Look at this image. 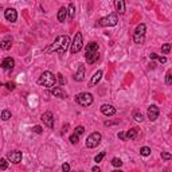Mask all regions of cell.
I'll return each instance as SVG.
<instances>
[{
  "instance_id": "1f68e13d",
  "label": "cell",
  "mask_w": 172,
  "mask_h": 172,
  "mask_svg": "<svg viewBox=\"0 0 172 172\" xmlns=\"http://www.w3.org/2000/svg\"><path fill=\"white\" fill-rule=\"evenodd\" d=\"M105 155H106L105 152H101V153H98L97 156L94 157V161H96V163H100V161H101L102 159H104V157H105Z\"/></svg>"
},
{
  "instance_id": "44dd1931",
  "label": "cell",
  "mask_w": 172,
  "mask_h": 172,
  "mask_svg": "<svg viewBox=\"0 0 172 172\" xmlns=\"http://www.w3.org/2000/svg\"><path fill=\"white\" fill-rule=\"evenodd\" d=\"M136 136H137V128L129 129L125 133V140H133V139H136Z\"/></svg>"
},
{
  "instance_id": "277c9868",
  "label": "cell",
  "mask_w": 172,
  "mask_h": 172,
  "mask_svg": "<svg viewBox=\"0 0 172 172\" xmlns=\"http://www.w3.org/2000/svg\"><path fill=\"white\" fill-rule=\"evenodd\" d=\"M75 102L81 106H89L93 104V96L90 93H79L75 96Z\"/></svg>"
},
{
  "instance_id": "9a60e30c",
  "label": "cell",
  "mask_w": 172,
  "mask_h": 172,
  "mask_svg": "<svg viewBox=\"0 0 172 172\" xmlns=\"http://www.w3.org/2000/svg\"><path fill=\"white\" fill-rule=\"evenodd\" d=\"M50 93L54 96V97H58V98H66V93L63 91L61 87H50Z\"/></svg>"
},
{
  "instance_id": "f546056e",
  "label": "cell",
  "mask_w": 172,
  "mask_h": 172,
  "mask_svg": "<svg viewBox=\"0 0 172 172\" xmlns=\"http://www.w3.org/2000/svg\"><path fill=\"white\" fill-rule=\"evenodd\" d=\"M7 167H8L7 159H0V169H7Z\"/></svg>"
},
{
  "instance_id": "e575fe53",
  "label": "cell",
  "mask_w": 172,
  "mask_h": 172,
  "mask_svg": "<svg viewBox=\"0 0 172 172\" xmlns=\"http://www.w3.org/2000/svg\"><path fill=\"white\" fill-rule=\"evenodd\" d=\"M83 132H85V128H83V126H77V128H75V132H74V133H77L78 136H81Z\"/></svg>"
},
{
  "instance_id": "9c48e42d",
  "label": "cell",
  "mask_w": 172,
  "mask_h": 172,
  "mask_svg": "<svg viewBox=\"0 0 172 172\" xmlns=\"http://www.w3.org/2000/svg\"><path fill=\"white\" fill-rule=\"evenodd\" d=\"M42 121L46 124L48 128H54V116H53V113L51 112H46V113L42 114Z\"/></svg>"
},
{
  "instance_id": "cb8c5ba5",
  "label": "cell",
  "mask_w": 172,
  "mask_h": 172,
  "mask_svg": "<svg viewBox=\"0 0 172 172\" xmlns=\"http://www.w3.org/2000/svg\"><path fill=\"white\" fill-rule=\"evenodd\" d=\"M149 57H151V59H157V61H159L160 63H165V62H167V58H165V57H161V55L151 54Z\"/></svg>"
},
{
  "instance_id": "3957f363",
  "label": "cell",
  "mask_w": 172,
  "mask_h": 172,
  "mask_svg": "<svg viewBox=\"0 0 172 172\" xmlns=\"http://www.w3.org/2000/svg\"><path fill=\"white\" fill-rule=\"evenodd\" d=\"M117 23H118L117 14H110V15L105 16V18H101L100 22H98V24L101 27H114Z\"/></svg>"
},
{
  "instance_id": "e0dca14e",
  "label": "cell",
  "mask_w": 172,
  "mask_h": 172,
  "mask_svg": "<svg viewBox=\"0 0 172 172\" xmlns=\"http://www.w3.org/2000/svg\"><path fill=\"white\" fill-rule=\"evenodd\" d=\"M98 57H100V54H98V51H96V53H90V54H86V55H85L86 62L89 63V65H91V63L96 62V61L98 59Z\"/></svg>"
},
{
  "instance_id": "f35d334b",
  "label": "cell",
  "mask_w": 172,
  "mask_h": 172,
  "mask_svg": "<svg viewBox=\"0 0 172 172\" xmlns=\"http://www.w3.org/2000/svg\"><path fill=\"white\" fill-rule=\"evenodd\" d=\"M62 169L65 172H67V171H70V165L67 164V163H65V164H62Z\"/></svg>"
},
{
  "instance_id": "7c38bea8",
  "label": "cell",
  "mask_w": 172,
  "mask_h": 172,
  "mask_svg": "<svg viewBox=\"0 0 172 172\" xmlns=\"http://www.w3.org/2000/svg\"><path fill=\"white\" fill-rule=\"evenodd\" d=\"M101 112L104 116H106V117H109V116H113L114 113H116V109H114L112 105H108V104H104V105L101 106Z\"/></svg>"
},
{
  "instance_id": "ffe728a7",
  "label": "cell",
  "mask_w": 172,
  "mask_h": 172,
  "mask_svg": "<svg viewBox=\"0 0 172 172\" xmlns=\"http://www.w3.org/2000/svg\"><path fill=\"white\" fill-rule=\"evenodd\" d=\"M12 46V40L11 38H5V39H3L1 42H0V47L3 48V50H10Z\"/></svg>"
},
{
  "instance_id": "2e32d148",
  "label": "cell",
  "mask_w": 172,
  "mask_h": 172,
  "mask_svg": "<svg viewBox=\"0 0 172 172\" xmlns=\"http://www.w3.org/2000/svg\"><path fill=\"white\" fill-rule=\"evenodd\" d=\"M114 7L118 14H124L125 12V0H114Z\"/></svg>"
},
{
  "instance_id": "8fae6325",
  "label": "cell",
  "mask_w": 172,
  "mask_h": 172,
  "mask_svg": "<svg viewBox=\"0 0 172 172\" xmlns=\"http://www.w3.org/2000/svg\"><path fill=\"white\" fill-rule=\"evenodd\" d=\"M4 16H5V19H7L8 22L14 23V22H16V19H18V12H16L14 8H8V10H5V12H4Z\"/></svg>"
},
{
  "instance_id": "ba28073f",
  "label": "cell",
  "mask_w": 172,
  "mask_h": 172,
  "mask_svg": "<svg viewBox=\"0 0 172 172\" xmlns=\"http://www.w3.org/2000/svg\"><path fill=\"white\" fill-rule=\"evenodd\" d=\"M7 159L11 163H14V164H18V163L22 161V152H19V151H11L7 155Z\"/></svg>"
},
{
  "instance_id": "83f0119b",
  "label": "cell",
  "mask_w": 172,
  "mask_h": 172,
  "mask_svg": "<svg viewBox=\"0 0 172 172\" xmlns=\"http://www.w3.org/2000/svg\"><path fill=\"white\" fill-rule=\"evenodd\" d=\"M79 141V136L77 134V133H74V134H71L70 136V143L71 144H77Z\"/></svg>"
},
{
  "instance_id": "ab89813d",
  "label": "cell",
  "mask_w": 172,
  "mask_h": 172,
  "mask_svg": "<svg viewBox=\"0 0 172 172\" xmlns=\"http://www.w3.org/2000/svg\"><path fill=\"white\" fill-rule=\"evenodd\" d=\"M58 78H59V83H61V85H63V83L66 82V79L62 77V74H58Z\"/></svg>"
},
{
  "instance_id": "f1b7e54d",
  "label": "cell",
  "mask_w": 172,
  "mask_h": 172,
  "mask_svg": "<svg viewBox=\"0 0 172 172\" xmlns=\"http://www.w3.org/2000/svg\"><path fill=\"white\" fill-rule=\"evenodd\" d=\"M172 71L168 70L167 71V75H165V82H167V85H171L172 83Z\"/></svg>"
},
{
  "instance_id": "8d00e7d4",
  "label": "cell",
  "mask_w": 172,
  "mask_h": 172,
  "mask_svg": "<svg viewBox=\"0 0 172 172\" xmlns=\"http://www.w3.org/2000/svg\"><path fill=\"white\" fill-rule=\"evenodd\" d=\"M32 130L35 133H42L43 132V129H42V126H39V125H35L34 128H32Z\"/></svg>"
},
{
  "instance_id": "ac0fdd59",
  "label": "cell",
  "mask_w": 172,
  "mask_h": 172,
  "mask_svg": "<svg viewBox=\"0 0 172 172\" xmlns=\"http://www.w3.org/2000/svg\"><path fill=\"white\" fill-rule=\"evenodd\" d=\"M101 78H102V71L101 70L96 71V73L93 74V77H91V79H90V85L93 86V85H96V83H98Z\"/></svg>"
},
{
  "instance_id": "d6a6232c",
  "label": "cell",
  "mask_w": 172,
  "mask_h": 172,
  "mask_svg": "<svg viewBox=\"0 0 172 172\" xmlns=\"http://www.w3.org/2000/svg\"><path fill=\"white\" fill-rule=\"evenodd\" d=\"M161 159H164L165 161H169L172 159V156H171V153H168V152H161Z\"/></svg>"
},
{
  "instance_id": "60d3db41",
  "label": "cell",
  "mask_w": 172,
  "mask_h": 172,
  "mask_svg": "<svg viewBox=\"0 0 172 172\" xmlns=\"http://www.w3.org/2000/svg\"><path fill=\"white\" fill-rule=\"evenodd\" d=\"M93 172H100V168L98 167H93Z\"/></svg>"
},
{
  "instance_id": "d4e9b609",
  "label": "cell",
  "mask_w": 172,
  "mask_h": 172,
  "mask_svg": "<svg viewBox=\"0 0 172 172\" xmlns=\"http://www.w3.org/2000/svg\"><path fill=\"white\" fill-rule=\"evenodd\" d=\"M10 118H11V112L10 110H3L1 112V120L3 121H8Z\"/></svg>"
},
{
  "instance_id": "6da1fadb",
  "label": "cell",
  "mask_w": 172,
  "mask_h": 172,
  "mask_svg": "<svg viewBox=\"0 0 172 172\" xmlns=\"http://www.w3.org/2000/svg\"><path fill=\"white\" fill-rule=\"evenodd\" d=\"M70 44V38L67 35H59L55 42L51 44L48 48H46V51H54V53H59V54H63L66 53L67 47Z\"/></svg>"
},
{
  "instance_id": "4fadbf2b",
  "label": "cell",
  "mask_w": 172,
  "mask_h": 172,
  "mask_svg": "<svg viewBox=\"0 0 172 172\" xmlns=\"http://www.w3.org/2000/svg\"><path fill=\"white\" fill-rule=\"evenodd\" d=\"M14 66H15V61H14V58H11V57H7V58L3 61V63H1V67H3L4 70H12Z\"/></svg>"
},
{
  "instance_id": "5b68a950",
  "label": "cell",
  "mask_w": 172,
  "mask_h": 172,
  "mask_svg": "<svg viewBox=\"0 0 172 172\" xmlns=\"http://www.w3.org/2000/svg\"><path fill=\"white\" fill-rule=\"evenodd\" d=\"M102 140V136L100 132H93L87 139H86V147L87 148H96L97 145H100Z\"/></svg>"
},
{
  "instance_id": "603a6c76",
  "label": "cell",
  "mask_w": 172,
  "mask_h": 172,
  "mask_svg": "<svg viewBox=\"0 0 172 172\" xmlns=\"http://www.w3.org/2000/svg\"><path fill=\"white\" fill-rule=\"evenodd\" d=\"M67 12H69V18H70V20L74 19V16H75V7H74V4H69Z\"/></svg>"
},
{
  "instance_id": "5bb4252c",
  "label": "cell",
  "mask_w": 172,
  "mask_h": 172,
  "mask_svg": "<svg viewBox=\"0 0 172 172\" xmlns=\"http://www.w3.org/2000/svg\"><path fill=\"white\" fill-rule=\"evenodd\" d=\"M74 79L77 82H81V81L85 79V66H83V65H79L78 71L74 74Z\"/></svg>"
},
{
  "instance_id": "74e56055",
  "label": "cell",
  "mask_w": 172,
  "mask_h": 172,
  "mask_svg": "<svg viewBox=\"0 0 172 172\" xmlns=\"http://www.w3.org/2000/svg\"><path fill=\"white\" fill-rule=\"evenodd\" d=\"M118 139H120V140H124L125 141V132H118Z\"/></svg>"
},
{
  "instance_id": "4316f807",
  "label": "cell",
  "mask_w": 172,
  "mask_h": 172,
  "mask_svg": "<svg viewBox=\"0 0 172 172\" xmlns=\"http://www.w3.org/2000/svg\"><path fill=\"white\" fill-rule=\"evenodd\" d=\"M169 50H171V44H169V43H165V44L161 46V53H163V54H168Z\"/></svg>"
},
{
  "instance_id": "52a82bcc",
  "label": "cell",
  "mask_w": 172,
  "mask_h": 172,
  "mask_svg": "<svg viewBox=\"0 0 172 172\" xmlns=\"http://www.w3.org/2000/svg\"><path fill=\"white\" fill-rule=\"evenodd\" d=\"M83 46V40H82V34L81 32H77L74 36V39H73V43H71V53L73 54H77Z\"/></svg>"
},
{
  "instance_id": "8992f818",
  "label": "cell",
  "mask_w": 172,
  "mask_h": 172,
  "mask_svg": "<svg viewBox=\"0 0 172 172\" xmlns=\"http://www.w3.org/2000/svg\"><path fill=\"white\" fill-rule=\"evenodd\" d=\"M144 36H145V24H139L134 30V34H133V40L134 43L137 44H141V43L144 42Z\"/></svg>"
},
{
  "instance_id": "836d02e7",
  "label": "cell",
  "mask_w": 172,
  "mask_h": 172,
  "mask_svg": "<svg viewBox=\"0 0 172 172\" xmlns=\"http://www.w3.org/2000/svg\"><path fill=\"white\" fill-rule=\"evenodd\" d=\"M112 164H113L114 167H121V165H122V161L120 160V159H117V157H114L113 160H112Z\"/></svg>"
},
{
  "instance_id": "30bf717a",
  "label": "cell",
  "mask_w": 172,
  "mask_h": 172,
  "mask_svg": "<svg viewBox=\"0 0 172 172\" xmlns=\"http://www.w3.org/2000/svg\"><path fill=\"white\" fill-rule=\"evenodd\" d=\"M159 113H160V110L156 105H151L148 108V118L151 121H156L157 117H159Z\"/></svg>"
},
{
  "instance_id": "484cf974",
  "label": "cell",
  "mask_w": 172,
  "mask_h": 172,
  "mask_svg": "<svg viewBox=\"0 0 172 172\" xmlns=\"http://www.w3.org/2000/svg\"><path fill=\"white\" fill-rule=\"evenodd\" d=\"M140 155H143V156H149V155H151V148H149V147H143V148H140Z\"/></svg>"
},
{
  "instance_id": "d590c367",
  "label": "cell",
  "mask_w": 172,
  "mask_h": 172,
  "mask_svg": "<svg viewBox=\"0 0 172 172\" xmlns=\"http://www.w3.org/2000/svg\"><path fill=\"white\" fill-rule=\"evenodd\" d=\"M5 86H7L8 90H14L15 89V82H7L5 83Z\"/></svg>"
},
{
  "instance_id": "4dcf8cb0",
  "label": "cell",
  "mask_w": 172,
  "mask_h": 172,
  "mask_svg": "<svg viewBox=\"0 0 172 172\" xmlns=\"http://www.w3.org/2000/svg\"><path fill=\"white\" fill-rule=\"evenodd\" d=\"M133 117H134V120H136V121H143V120H144V117H143V114L141 113H139V112H134V113H133Z\"/></svg>"
},
{
  "instance_id": "7a4b0ae2",
  "label": "cell",
  "mask_w": 172,
  "mask_h": 172,
  "mask_svg": "<svg viewBox=\"0 0 172 172\" xmlns=\"http://www.w3.org/2000/svg\"><path fill=\"white\" fill-rule=\"evenodd\" d=\"M55 82H57V78L51 71H43L40 77L38 78V83L40 86H44V87H53Z\"/></svg>"
},
{
  "instance_id": "d6986e66",
  "label": "cell",
  "mask_w": 172,
  "mask_h": 172,
  "mask_svg": "<svg viewBox=\"0 0 172 172\" xmlns=\"http://www.w3.org/2000/svg\"><path fill=\"white\" fill-rule=\"evenodd\" d=\"M96 51H98V43H89L87 46H86V51H85V55L86 54H90V53H96Z\"/></svg>"
},
{
  "instance_id": "7402d4cb",
  "label": "cell",
  "mask_w": 172,
  "mask_h": 172,
  "mask_svg": "<svg viewBox=\"0 0 172 172\" xmlns=\"http://www.w3.org/2000/svg\"><path fill=\"white\" fill-rule=\"evenodd\" d=\"M66 16H67V8L62 7L58 11V20L59 22H65V20H66Z\"/></svg>"
}]
</instances>
